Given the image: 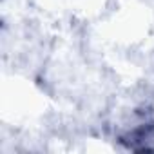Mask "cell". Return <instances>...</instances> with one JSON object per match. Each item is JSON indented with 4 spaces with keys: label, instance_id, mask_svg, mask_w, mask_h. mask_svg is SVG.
<instances>
[{
    "label": "cell",
    "instance_id": "obj_1",
    "mask_svg": "<svg viewBox=\"0 0 154 154\" xmlns=\"http://www.w3.org/2000/svg\"><path fill=\"white\" fill-rule=\"evenodd\" d=\"M122 141H125L131 150L154 152V122H147V123H141V125L131 129L122 138Z\"/></svg>",
    "mask_w": 154,
    "mask_h": 154
}]
</instances>
